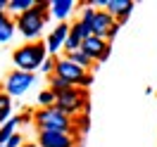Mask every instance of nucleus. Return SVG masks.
<instances>
[{"label": "nucleus", "mask_w": 157, "mask_h": 147, "mask_svg": "<svg viewBox=\"0 0 157 147\" xmlns=\"http://www.w3.org/2000/svg\"><path fill=\"white\" fill-rule=\"evenodd\" d=\"M33 126L38 133H74V135H78L74 119L67 116L64 112H59L57 107L36 109L33 112Z\"/></svg>", "instance_id": "obj_1"}, {"label": "nucleus", "mask_w": 157, "mask_h": 147, "mask_svg": "<svg viewBox=\"0 0 157 147\" xmlns=\"http://www.w3.org/2000/svg\"><path fill=\"white\" fill-rule=\"evenodd\" d=\"M48 48H45V40L40 43H24L12 52V64L17 71H26V74H36L40 71L43 62L48 59Z\"/></svg>", "instance_id": "obj_2"}, {"label": "nucleus", "mask_w": 157, "mask_h": 147, "mask_svg": "<svg viewBox=\"0 0 157 147\" xmlns=\"http://www.w3.org/2000/svg\"><path fill=\"white\" fill-rule=\"evenodd\" d=\"M55 107H57L59 112H64L67 116H71V119L90 112V105H88V100H86V90L76 88V86H71V88L64 90V93H57Z\"/></svg>", "instance_id": "obj_3"}, {"label": "nucleus", "mask_w": 157, "mask_h": 147, "mask_svg": "<svg viewBox=\"0 0 157 147\" xmlns=\"http://www.w3.org/2000/svg\"><path fill=\"white\" fill-rule=\"evenodd\" d=\"M50 21V14H43V12L36 10V5H33V10L26 12V14H21L14 19L17 24V33H21V38L24 40H31V43H38L40 33L45 29V24Z\"/></svg>", "instance_id": "obj_4"}, {"label": "nucleus", "mask_w": 157, "mask_h": 147, "mask_svg": "<svg viewBox=\"0 0 157 147\" xmlns=\"http://www.w3.org/2000/svg\"><path fill=\"white\" fill-rule=\"evenodd\" d=\"M36 83V74H26V71H12L7 74V79L2 81V90L10 95V97H21L26 90Z\"/></svg>", "instance_id": "obj_5"}, {"label": "nucleus", "mask_w": 157, "mask_h": 147, "mask_svg": "<svg viewBox=\"0 0 157 147\" xmlns=\"http://www.w3.org/2000/svg\"><path fill=\"white\" fill-rule=\"evenodd\" d=\"M69 29H71V24H55L52 29H50L48 38H45V48H48V55L50 57H59V52L64 50V43L69 38Z\"/></svg>", "instance_id": "obj_6"}, {"label": "nucleus", "mask_w": 157, "mask_h": 147, "mask_svg": "<svg viewBox=\"0 0 157 147\" xmlns=\"http://www.w3.org/2000/svg\"><path fill=\"white\" fill-rule=\"evenodd\" d=\"M90 71H83L81 67H76L74 62H69L67 57H57V67H55V76H62L64 81H69L71 86H81V81L88 76Z\"/></svg>", "instance_id": "obj_7"}, {"label": "nucleus", "mask_w": 157, "mask_h": 147, "mask_svg": "<svg viewBox=\"0 0 157 147\" xmlns=\"http://www.w3.org/2000/svg\"><path fill=\"white\" fill-rule=\"evenodd\" d=\"M36 142L40 147H76L78 135H74V133H38Z\"/></svg>", "instance_id": "obj_8"}, {"label": "nucleus", "mask_w": 157, "mask_h": 147, "mask_svg": "<svg viewBox=\"0 0 157 147\" xmlns=\"http://www.w3.org/2000/svg\"><path fill=\"white\" fill-rule=\"evenodd\" d=\"M76 7H78L76 0H50V17L57 19V24H64L71 19Z\"/></svg>", "instance_id": "obj_9"}, {"label": "nucleus", "mask_w": 157, "mask_h": 147, "mask_svg": "<svg viewBox=\"0 0 157 147\" xmlns=\"http://www.w3.org/2000/svg\"><path fill=\"white\" fill-rule=\"evenodd\" d=\"M133 5H136L133 0H107V7H105V10H107V14L114 17L117 24L124 26V21L128 19V14L133 12Z\"/></svg>", "instance_id": "obj_10"}, {"label": "nucleus", "mask_w": 157, "mask_h": 147, "mask_svg": "<svg viewBox=\"0 0 157 147\" xmlns=\"http://www.w3.org/2000/svg\"><path fill=\"white\" fill-rule=\"evenodd\" d=\"M112 26H114V17L107 14V10H98L95 12V19H93V36L107 40V33H109Z\"/></svg>", "instance_id": "obj_11"}, {"label": "nucleus", "mask_w": 157, "mask_h": 147, "mask_svg": "<svg viewBox=\"0 0 157 147\" xmlns=\"http://www.w3.org/2000/svg\"><path fill=\"white\" fill-rule=\"evenodd\" d=\"M107 48H109V43H107L105 38H98V36H90V38L83 40V45H81V50H83V52H86L93 62H98L100 55H102Z\"/></svg>", "instance_id": "obj_12"}, {"label": "nucleus", "mask_w": 157, "mask_h": 147, "mask_svg": "<svg viewBox=\"0 0 157 147\" xmlns=\"http://www.w3.org/2000/svg\"><path fill=\"white\" fill-rule=\"evenodd\" d=\"M19 126H21L19 114H17V116H12V119H7V121L0 126V145L5 147V142H7V140L14 135V133H17V128H19Z\"/></svg>", "instance_id": "obj_13"}, {"label": "nucleus", "mask_w": 157, "mask_h": 147, "mask_svg": "<svg viewBox=\"0 0 157 147\" xmlns=\"http://www.w3.org/2000/svg\"><path fill=\"white\" fill-rule=\"evenodd\" d=\"M14 33H17V24H14V19L7 14V17H5V21L0 24V43H10Z\"/></svg>", "instance_id": "obj_14"}, {"label": "nucleus", "mask_w": 157, "mask_h": 147, "mask_svg": "<svg viewBox=\"0 0 157 147\" xmlns=\"http://www.w3.org/2000/svg\"><path fill=\"white\" fill-rule=\"evenodd\" d=\"M67 59H69V62H74L76 67H81L83 71H88V69L93 67V64H95V62H93V59H90L88 55L83 52V50H76V52H69V55H67Z\"/></svg>", "instance_id": "obj_15"}, {"label": "nucleus", "mask_w": 157, "mask_h": 147, "mask_svg": "<svg viewBox=\"0 0 157 147\" xmlns=\"http://www.w3.org/2000/svg\"><path fill=\"white\" fill-rule=\"evenodd\" d=\"M10 112H12V97L0 88V126L10 119Z\"/></svg>", "instance_id": "obj_16"}, {"label": "nucleus", "mask_w": 157, "mask_h": 147, "mask_svg": "<svg viewBox=\"0 0 157 147\" xmlns=\"http://www.w3.org/2000/svg\"><path fill=\"white\" fill-rule=\"evenodd\" d=\"M38 109H50V107H55V100H57V95L52 93V90H40L38 93Z\"/></svg>", "instance_id": "obj_17"}, {"label": "nucleus", "mask_w": 157, "mask_h": 147, "mask_svg": "<svg viewBox=\"0 0 157 147\" xmlns=\"http://www.w3.org/2000/svg\"><path fill=\"white\" fill-rule=\"evenodd\" d=\"M71 88V83L69 81H64L62 76H50V90L57 95V93H64V90Z\"/></svg>", "instance_id": "obj_18"}, {"label": "nucleus", "mask_w": 157, "mask_h": 147, "mask_svg": "<svg viewBox=\"0 0 157 147\" xmlns=\"http://www.w3.org/2000/svg\"><path fill=\"white\" fill-rule=\"evenodd\" d=\"M55 67H57V57H48L45 62H43L40 71H43L45 76H55Z\"/></svg>", "instance_id": "obj_19"}, {"label": "nucleus", "mask_w": 157, "mask_h": 147, "mask_svg": "<svg viewBox=\"0 0 157 147\" xmlns=\"http://www.w3.org/2000/svg\"><path fill=\"white\" fill-rule=\"evenodd\" d=\"M74 126H78V133H83V130L90 126V123H88V114H81V116H76V119H74Z\"/></svg>", "instance_id": "obj_20"}, {"label": "nucleus", "mask_w": 157, "mask_h": 147, "mask_svg": "<svg viewBox=\"0 0 157 147\" xmlns=\"http://www.w3.org/2000/svg\"><path fill=\"white\" fill-rule=\"evenodd\" d=\"M24 142H26V140H24L19 133H14V135H12L10 140L5 142V147H24Z\"/></svg>", "instance_id": "obj_21"}, {"label": "nucleus", "mask_w": 157, "mask_h": 147, "mask_svg": "<svg viewBox=\"0 0 157 147\" xmlns=\"http://www.w3.org/2000/svg\"><path fill=\"white\" fill-rule=\"evenodd\" d=\"M119 29H121V24H117V21H114V26H112V29H109V33H107V43H109V40H112V38H114V36L119 33Z\"/></svg>", "instance_id": "obj_22"}, {"label": "nucleus", "mask_w": 157, "mask_h": 147, "mask_svg": "<svg viewBox=\"0 0 157 147\" xmlns=\"http://www.w3.org/2000/svg\"><path fill=\"white\" fill-rule=\"evenodd\" d=\"M0 12H7V0H0Z\"/></svg>", "instance_id": "obj_23"}, {"label": "nucleus", "mask_w": 157, "mask_h": 147, "mask_svg": "<svg viewBox=\"0 0 157 147\" xmlns=\"http://www.w3.org/2000/svg\"><path fill=\"white\" fill-rule=\"evenodd\" d=\"M24 147H40L38 142H24Z\"/></svg>", "instance_id": "obj_24"}, {"label": "nucleus", "mask_w": 157, "mask_h": 147, "mask_svg": "<svg viewBox=\"0 0 157 147\" xmlns=\"http://www.w3.org/2000/svg\"><path fill=\"white\" fill-rule=\"evenodd\" d=\"M5 17H7V12H0V24L5 21Z\"/></svg>", "instance_id": "obj_25"}, {"label": "nucleus", "mask_w": 157, "mask_h": 147, "mask_svg": "<svg viewBox=\"0 0 157 147\" xmlns=\"http://www.w3.org/2000/svg\"><path fill=\"white\" fill-rule=\"evenodd\" d=\"M0 147H2V145H0Z\"/></svg>", "instance_id": "obj_26"}]
</instances>
